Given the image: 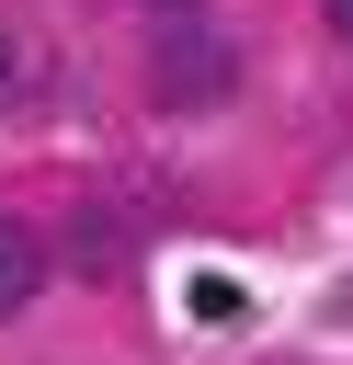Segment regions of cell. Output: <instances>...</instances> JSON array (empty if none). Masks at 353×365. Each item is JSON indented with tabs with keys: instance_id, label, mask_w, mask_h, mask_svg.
Segmentation results:
<instances>
[{
	"instance_id": "cell-3",
	"label": "cell",
	"mask_w": 353,
	"mask_h": 365,
	"mask_svg": "<svg viewBox=\"0 0 353 365\" xmlns=\"http://www.w3.org/2000/svg\"><path fill=\"white\" fill-rule=\"evenodd\" d=\"M330 34H353V0H330Z\"/></svg>"
},
{
	"instance_id": "cell-1",
	"label": "cell",
	"mask_w": 353,
	"mask_h": 365,
	"mask_svg": "<svg viewBox=\"0 0 353 365\" xmlns=\"http://www.w3.org/2000/svg\"><path fill=\"white\" fill-rule=\"evenodd\" d=\"M34 285H46V251H34V228H23V217H0V319H11V308H34Z\"/></svg>"
},
{
	"instance_id": "cell-4",
	"label": "cell",
	"mask_w": 353,
	"mask_h": 365,
	"mask_svg": "<svg viewBox=\"0 0 353 365\" xmlns=\"http://www.w3.org/2000/svg\"><path fill=\"white\" fill-rule=\"evenodd\" d=\"M0 91H11V34H0Z\"/></svg>"
},
{
	"instance_id": "cell-2",
	"label": "cell",
	"mask_w": 353,
	"mask_h": 365,
	"mask_svg": "<svg viewBox=\"0 0 353 365\" xmlns=\"http://www.w3.org/2000/svg\"><path fill=\"white\" fill-rule=\"evenodd\" d=\"M216 68H228L216 46H194V57H182V46H159V103H216Z\"/></svg>"
},
{
	"instance_id": "cell-5",
	"label": "cell",
	"mask_w": 353,
	"mask_h": 365,
	"mask_svg": "<svg viewBox=\"0 0 353 365\" xmlns=\"http://www.w3.org/2000/svg\"><path fill=\"white\" fill-rule=\"evenodd\" d=\"M159 11H171V0H159Z\"/></svg>"
}]
</instances>
